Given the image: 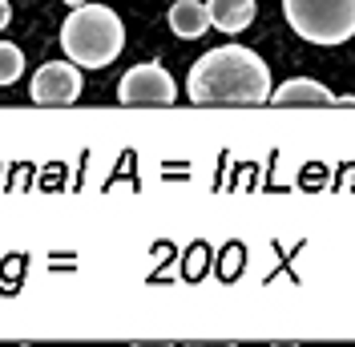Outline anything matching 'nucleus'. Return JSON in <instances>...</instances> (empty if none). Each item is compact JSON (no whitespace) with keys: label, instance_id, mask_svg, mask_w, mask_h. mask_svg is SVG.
<instances>
[{"label":"nucleus","instance_id":"obj_1","mask_svg":"<svg viewBox=\"0 0 355 347\" xmlns=\"http://www.w3.org/2000/svg\"><path fill=\"white\" fill-rule=\"evenodd\" d=\"M186 97L194 105H263L270 101V69L243 44H222L194 61Z\"/></svg>","mask_w":355,"mask_h":347},{"label":"nucleus","instance_id":"obj_2","mask_svg":"<svg viewBox=\"0 0 355 347\" xmlns=\"http://www.w3.org/2000/svg\"><path fill=\"white\" fill-rule=\"evenodd\" d=\"M61 49L73 65L81 69H105L125 49V24L105 4H77L61 24Z\"/></svg>","mask_w":355,"mask_h":347},{"label":"nucleus","instance_id":"obj_3","mask_svg":"<svg viewBox=\"0 0 355 347\" xmlns=\"http://www.w3.org/2000/svg\"><path fill=\"white\" fill-rule=\"evenodd\" d=\"M287 24L311 44H343L355 37V0H283Z\"/></svg>","mask_w":355,"mask_h":347},{"label":"nucleus","instance_id":"obj_4","mask_svg":"<svg viewBox=\"0 0 355 347\" xmlns=\"http://www.w3.org/2000/svg\"><path fill=\"white\" fill-rule=\"evenodd\" d=\"M117 101L121 105H174L178 101V85L174 77L162 65L146 61V65H133L121 85H117Z\"/></svg>","mask_w":355,"mask_h":347},{"label":"nucleus","instance_id":"obj_5","mask_svg":"<svg viewBox=\"0 0 355 347\" xmlns=\"http://www.w3.org/2000/svg\"><path fill=\"white\" fill-rule=\"evenodd\" d=\"M81 85H85L81 81V65H73V61H49V65L37 69L28 97L37 105H73L81 97Z\"/></svg>","mask_w":355,"mask_h":347},{"label":"nucleus","instance_id":"obj_6","mask_svg":"<svg viewBox=\"0 0 355 347\" xmlns=\"http://www.w3.org/2000/svg\"><path fill=\"white\" fill-rule=\"evenodd\" d=\"M206 8H210V28L226 37L254 24V0H206Z\"/></svg>","mask_w":355,"mask_h":347},{"label":"nucleus","instance_id":"obj_7","mask_svg":"<svg viewBox=\"0 0 355 347\" xmlns=\"http://www.w3.org/2000/svg\"><path fill=\"white\" fill-rule=\"evenodd\" d=\"M270 101L275 105H339V97H335L331 89L319 85V81H307V77L270 89Z\"/></svg>","mask_w":355,"mask_h":347},{"label":"nucleus","instance_id":"obj_8","mask_svg":"<svg viewBox=\"0 0 355 347\" xmlns=\"http://www.w3.org/2000/svg\"><path fill=\"white\" fill-rule=\"evenodd\" d=\"M210 28V8L202 0H178L170 8V33L182 41H198L202 33Z\"/></svg>","mask_w":355,"mask_h":347},{"label":"nucleus","instance_id":"obj_9","mask_svg":"<svg viewBox=\"0 0 355 347\" xmlns=\"http://www.w3.org/2000/svg\"><path fill=\"white\" fill-rule=\"evenodd\" d=\"M21 73H24V53L12 41H0V85L21 81Z\"/></svg>","mask_w":355,"mask_h":347},{"label":"nucleus","instance_id":"obj_10","mask_svg":"<svg viewBox=\"0 0 355 347\" xmlns=\"http://www.w3.org/2000/svg\"><path fill=\"white\" fill-rule=\"evenodd\" d=\"M8 21H12V4L0 0V28H8Z\"/></svg>","mask_w":355,"mask_h":347},{"label":"nucleus","instance_id":"obj_11","mask_svg":"<svg viewBox=\"0 0 355 347\" xmlns=\"http://www.w3.org/2000/svg\"><path fill=\"white\" fill-rule=\"evenodd\" d=\"M65 4H69V8H77V4H85V0H65Z\"/></svg>","mask_w":355,"mask_h":347}]
</instances>
